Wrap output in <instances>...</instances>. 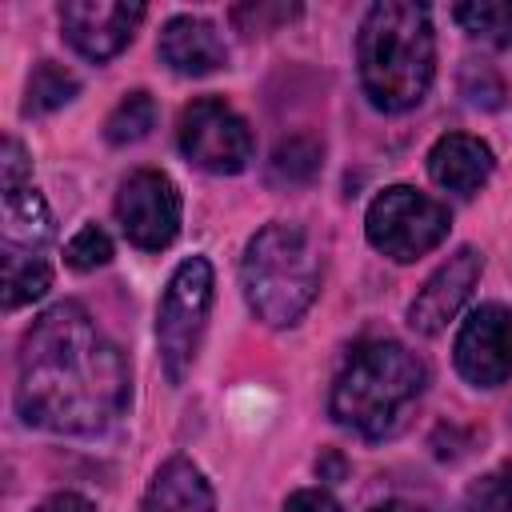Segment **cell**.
Returning <instances> with one entry per match:
<instances>
[{"label": "cell", "instance_id": "6da1fadb", "mask_svg": "<svg viewBox=\"0 0 512 512\" xmlns=\"http://www.w3.org/2000/svg\"><path fill=\"white\" fill-rule=\"evenodd\" d=\"M128 392V360L84 304L60 300L24 332L16 360V412L28 428L96 436L128 408Z\"/></svg>", "mask_w": 512, "mask_h": 512}, {"label": "cell", "instance_id": "7a4b0ae2", "mask_svg": "<svg viewBox=\"0 0 512 512\" xmlns=\"http://www.w3.org/2000/svg\"><path fill=\"white\" fill-rule=\"evenodd\" d=\"M360 88L380 112L416 108L436 76V32L424 4L380 0L364 12L356 32Z\"/></svg>", "mask_w": 512, "mask_h": 512}, {"label": "cell", "instance_id": "3957f363", "mask_svg": "<svg viewBox=\"0 0 512 512\" xmlns=\"http://www.w3.org/2000/svg\"><path fill=\"white\" fill-rule=\"evenodd\" d=\"M428 368L400 340H368L340 368L328 412L340 428H352L364 440L396 436L424 396Z\"/></svg>", "mask_w": 512, "mask_h": 512}, {"label": "cell", "instance_id": "277c9868", "mask_svg": "<svg viewBox=\"0 0 512 512\" xmlns=\"http://www.w3.org/2000/svg\"><path fill=\"white\" fill-rule=\"evenodd\" d=\"M240 288L256 320L272 328L296 324L320 292V260L312 236L300 224H284V220L264 224L244 244Z\"/></svg>", "mask_w": 512, "mask_h": 512}, {"label": "cell", "instance_id": "5b68a950", "mask_svg": "<svg viewBox=\"0 0 512 512\" xmlns=\"http://www.w3.org/2000/svg\"><path fill=\"white\" fill-rule=\"evenodd\" d=\"M212 296H216V272L204 256L180 260L176 272L168 276V288L156 308V348L168 384H184V376L192 372L208 328Z\"/></svg>", "mask_w": 512, "mask_h": 512}, {"label": "cell", "instance_id": "8992f818", "mask_svg": "<svg viewBox=\"0 0 512 512\" xmlns=\"http://www.w3.org/2000/svg\"><path fill=\"white\" fill-rule=\"evenodd\" d=\"M448 228H452L448 204H440L436 196L416 192L408 184L384 188L368 204V216H364L368 244L380 256L396 260V264H412V260L428 256L432 248H440L444 236H448Z\"/></svg>", "mask_w": 512, "mask_h": 512}, {"label": "cell", "instance_id": "52a82bcc", "mask_svg": "<svg viewBox=\"0 0 512 512\" xmlns=\"http://www.w3.org/2000/svg\"><path fill=\"white\" fill-rule=\"evenodd\" d=\"M176 144L188 156V164L212 176H236L252 160V128L220 96H200L184 104L176 124Z\"/></svg>", "mask_w": 512, "mask_h": 512}, {"label": "cell", "instance_id": "ba28073f", "mask_svg": "<svg viewBox=\"0 0 512 512\" xmlns=\"http://www.w3.org/2000/svg\"><path fill=\"white\" fill-rule=\"evenodd\" d=\"M116 220H120V232L128 236V244H136L144 252H164L180 236V220H184L180 188L160 168H136L132 176L120 180Z\"/></svg>", "mask_w": 512, "mask_h": 512}, {"label": "cell", "instance_id": "9c48e42d", "mask_svg": "<svg viewBox=\"0 0 512 512\" xmlns=\"http://www.w3.org/2000/svg\"><path fill=\"white\" fill-rule=\"evenodd\" d=\"M452 360L472 388H500L504 380H512V308L508 304L472 308L456 332Z\"/></svg>", "mask_w": 512, "mask_h": 512}, {"label": "cell", "instance_id": "30bf717a", "mask_svg": "<svg viewBox=\"0 0 512 512\" xmlns=\"http://www.w3.org/2000/svg\"><path fill=\"white\" fill-rule=\"evenodd\" d=\"M144 16H148L144 4H124V0H64L56 8L64 40L92 64L120 56L132 44Z\"/></svg>", "mask_w": 512, "mask_h": 512}, {"label": "cell", "instance_id": "8fae6325", "mask_svg": "<svg viewBox=\"0 0 512 512\" xmlns=\"http://www.w3.org/2000/svg\"><path fill=\"white\" fill-rule=\"evenodd\" d=\"M0 188H4V244L20 252H40L52 240V212L32 184V164L20 140L4 144L0 160Z\"/></svg>", "mask_w": 512, "mask_h": 512}, {"label": "cell", "instance_id": "7c38bea8", "mask_svg": "<svg viewBox=\"0 0 512 512\" xmlns=\"http://www.w3.org/2000/svg\"><path fill=\"white\" fill-rule=\"evenodd\" d=\"M480 272H484V256L476 248H456L428 280L424 288L412 296L408 304V328L416 336H436L448 328V320L460 316V308L468 304L472 288L480 284Z\"/></svg>", "mask_w": 512, "mask_h": 512}, {"label": "cell", "instance_id": "4fadbf2b", "mask_svg": "<svg viewBox=\"0 0 512 512\" xmlns=\"http://www.w3.org/2000/svg\"><path fill=\"white\" fill-rule=\"evenodd\" d=\"M156 52L176 76H212L228 64V48H224V36L216 32V24L204 16H188V12L172 16L160 28Z\"/></svg>", "mask_w": 512, "mask_h": 512}, {"label": "cell", "instance_id": "5bb4252c", "mask_svg": "<svg viewBox=\"0 0 512 512\" xmlns=\"http://www.w3.org/2000/svg\"><path fill=\"white\" fill-rule=\"evenodd\" d=\"M492 168H496L492 148L480 136H468V132H448V136H440L428 148V176H432V184L444 188V192H456V196L480 192L488 184Z\"/></svg>", "mask_w": 512, "mask_h": 512}, {"label": "cell", "instance_id": "9a60e30c", "mask_svg": "<svg viewBox=\"0 0 512 512\" xmlns=\"http://www.w3.org/2000/svg\"><path fill=\"white\" fill-rule=\"evenodd\" d=\"M140 512H216V492L188 456H168L152 472Z\"/></svg>", "mask_w": 512, "mask_h": 512}, {"label": "cell", "instance_id": "2e32d148", "mask_svg": "<svg viewBox=\"0 0 512 512\" xmlns=\"http://www.w3.org/2000/svg\"><path fill=\"white\" fill-rule=\"evenodd\" d=\"M48 288H52V264L40 252H20V248L4 252V308L8 312L40 300Z\"/></svg>", "mask_w": 512, "mask_h": 512}, {"label": "cell", "instance_id": "e0dca14e", "mask_svg": "<svg viewBox=\"0 0 512 512\" xmlns=\"http://www.w3.org/2000/svg\"><path fill=\"white\" fill-rule=\"evenodd\" d=\"M76 92H80V80H76L64 64H56V60H40V64L32 68V76H28V88H24V104H20V112H24V116L56 112V108H64Z\"/></svg>", "mask_w": 512, "mask_h": 512}, {"label": "cell", "instance_id": "ac0fdd59", "mask_svg": "<svg viewBox=\"0 0 512 512\" xmlns=\"http://www.w3.org/2000/svg\"><path fill=\"white\" fill-rule=\"evenodd\" d=\"M452 20L480 44L512 48V0H468L452 8Z\"/></svg>", "mask_w": 512, "mask_h": 512}, {"label": "cell", "instance_id": "d6986e66", "mask_svg": "<svg viewBox=\"0 0 512 512\" xmlns=\"http://www.w3.org/2000/svg\"><path fill=\"white\" fill-rule=\"evenodd\" d=\"M152 128H156V100H152L144 88H136V92H128V96L108 112V120H104V140L116 144V148H124V144L144 140Z\"/></svg>", "mask_w": 512, "mask_h": 512}, {"label": "cell", "instance_id": "ffe728a7", "mask_svg": "<svg viewBox=\"0 0 512 512\" xmlns=\"http://www.w3.org/2000/svg\"><path fill=\"white\" fill-rule=\"evenodd\" d=\"M320 172V144L308 136H292L272 152V176L288 184H308Z\"/></svg>", "mask_w": 512, "mask_h": 512}, {"label": "cell", "instance_id": "44dd1931", "mask_svg": "<svg viewBox=\"0 0 512 512\" xmlns=\"http://www.w3.org/2000/svg\"><path fill=\"white\" fill-rule=\"evenodd\" d=\"M464 512H512V460L496 464L464 492Z\"/></svg>", "mask_w": 512, "mask_h": 512}, {"label": "cell", "instance_id": "7402d4cb", "mask_svg": "<svg viewBox=\"0 0 512 512\" xmlns=\"http://www.w3.org/2000/svg\"><path fill=\"white\" fill-rule=\"evenodd\" d=\"M112 260V240L100 224H80L76 236L64 244V264L76 272H96Z\"/></svg>", "mask_w": 512, "mask_h": 512}, {"label": "cell", "instance_id": "603a6c76", "mask_svg": "<svg viewBox=\"0 0 512 512\" xmlns=\"http://www.w3.org/2000/svg\"><path fill=\"white\" fill-rule=\"evenodd\" d=\"M460 92H464L468 104H476V108H500L504 96H508L500 72L488 68V64H464V72H460Z\"/></svg>", "mask_w": 512, "mask_h": 512}, {"label": "cell", "instance_id": "cb8c5ba5", "mask_svg": "<svg viewBox=\"0 0 512 512\" xmlns=\"http://www.w3.org/2000/svg\"><path fill=\"white\" fill-rule=\"evenodd\" d=\"M292 16H300L296 4H240V8H232V20L244 32H268L272 24H284Z\"/></svg>", "mask_w": 512, "mask_h": 512}, {"label": "cell", "instance_id": "d4e9b609", "mask_svg": "<svg viewBox=\"0 0 512 512\" xmlns=\"http://www.w3.org/2000/svg\"><path fill=\"white\" fill-rule=\"evenodd\" d=\"M284 512H340V504L324 488H300L284 500Z\"/></svg>", "mask_w": 512, "mask_h": 512}, {"label": "cell", "instance_id": "484cf974", "mask_svg": "<svg viewBox=\"0 0 512 512\" xmlns=\"http://www.w3.org/2000/svg\"><path fill=\"white\" fill-rule=\"evenodd\" d=\"M32 512H96V504L88 496H80V492H52Z\"/></svg>", "mask_w": 512, "mask_h": 512}, {"label": "cell", "instance_id": "4316f807", "mask_svg": "<svg viewBox=\"0 0 512 512\" xmlns=\"http://www.w3.org/2000/svg\"><path fill=\"white\" fill-rule=\"evenodd\" d=\"M372 512H428V508H420L412 500H388V504H376Z\"/></svg>", "mask_w": 512, "mask_h": 512}]
</instances>
